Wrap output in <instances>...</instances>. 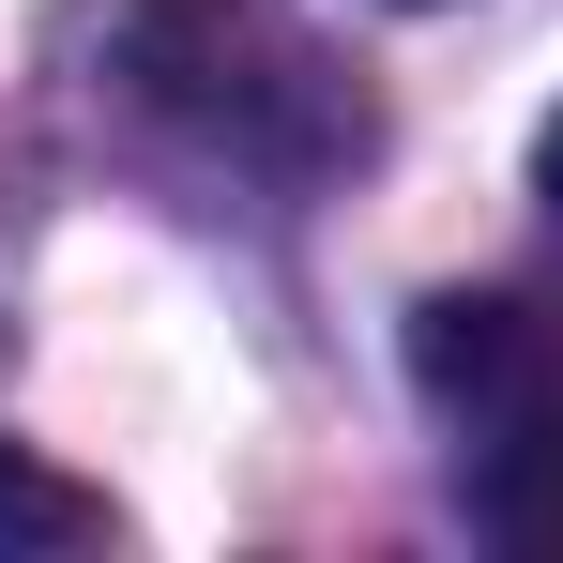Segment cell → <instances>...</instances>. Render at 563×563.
Masks as SVG:
<instances>
[{"mask_svg": "<svg viewBox=\"0 0 563 563\" xmlns=\"http://www.w3.org/2000/svg\"><path fill=\"white\" fill-rule=\"evenodd\" d=\"M77 549H122L107 487H77V472H46L31 442H0V563H77Z\"/></svg>", "mask_w": 563, "mask_h": 563, "instance_id": "cell-2", "label": "cell"}, {"mask_svg": "<svg viewBox=\"0 0 563 563\" xmlns=\"http://www.w3.org/2000/svg\"><path fill=\"white\" fill-rule=\"evenodd\" d=\"M411 366H427V396L457 411L472 442H503V427L563 411V335L533 320V305H427Z\"/></svg>", "mask_w": 563, "mask_h": 563, "instance_id": "cell-1", "label": "cell"}, {"mask_svg": "<svg viewBox=\"0 0 563 563\" xmlns=\"http://www.w3.org/2000/svg\"><path fill=\"white\" fill-rule=\"evenodd\" d=\"M533 184H549V213H563V107H549V137H533Z\"/></svg>", "mask_w": 563, "mask_h": 563, "instance_id": "cell-4", "label": "cell"}, {"mask_svg": "<svg viewBox=\"0 0 563 563\" xmlns=\"http://www.w3.org/2000/svg\"><path fill=\"white\" fill-rule=\"evenodd\" d=\"M472 503H487V533H503V549L563 563V411L503 427V442H487V472H472Z\"/></svg>", "mask_w": 563, "mask_h": 563, "instance_id": "cell-3", "label": "cell"}]
</instances>
